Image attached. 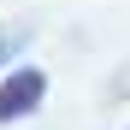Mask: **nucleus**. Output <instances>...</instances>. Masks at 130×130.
<instances>
[{"label": "nucleus", "mask_w": 130, "mask_h": 130, "mask_svg": "<svg viewBox=\"0 0 130 130\" xmlns=\"http://www.w3.org/2000/svg\"><path fill=\"white\" fill-rule=\"evenodd\" d=\"M41 95H47V77L41 71H12L6 83H0V124H12V118H30Z\"/></svg>", "instance_id": "1"}, {"label": "nucleus", "mask_w": 130, "mask_h": 130, "mask_svg": "<svg viewBox=\"0 0 130 130\" xmlns=\"http://www.w3.org/2000/svg\"><path fill=\"white\" fill-rule=\"evenodd\" d=\"M0 47H6V41H0Z\"/></svg>", "instance_id": "2"}]
</instances>
